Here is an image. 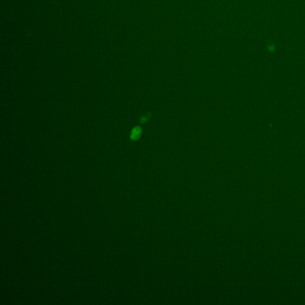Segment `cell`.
Instances as JSON below:
<instances>
[{
  "label": "cell",
  "mask_w": 305,
  "mask_h": 305,
  "mask_svg": "<svg viewBox=\"0 0 305 305\" xmlns=\"http://www.w3.org/2000/svg\"><path fill=\"white\" fill-rule=\"evenodd\" d=\"M141 134V129L139 128V127H136V128H135L132 130L131 134V138L133 140H137L140 137Z\"/></svg>",
  "instance_id": "obj_1"
}]
</instances>
